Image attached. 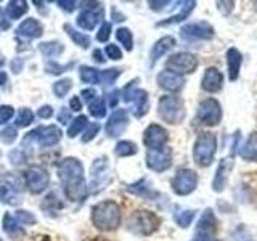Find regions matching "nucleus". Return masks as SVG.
<instances>
[{
    "instance_id": "31",
    "label": "nucleus",
    "mask_w": 257,
    "mask_h": 241,
    "mask_svg": "<svg viewBox=\"0 0 257 241\" xmlns=\"http://www.w3.org/2000/svg\"><path fill=\"white\" fill-rule=\"evenodd\" d=\"M39 50L42 52V55L47 56V58H55V56H60L64 52V45L58 42V40H50V42L40 44Z\"/></svg>"
},
{
    "instance_id": "21",
    "label": "nucleus",
    "mask_w": 257,
    "mask_h": 241,
    "mask_svg": "<svg viewBox=\"0 0 257 241\" xmlns=\"http://www.w3.org/2000/svg\"><path fill=\"white\" fill-rule=\"evenodd\" d=\"M177 45L175 39L172 36H164L161 37L159 40H156L155 45L151 47V52H150V64L153 66L155 63H158L166 53H169L172 48Z\"/></svg>"
},
{
    "instance_id": "23",
    "label": "nucleus",
    "mask_w": 257,
    "mask_h": 241,
    "mask_svg": "<svg viewBox=\"0 0 257 241\" xmlns=\"http://www.w3.org/2000/svg\"><path fill=\"white\" fill-rule=\"evenodd\" d=\"M101 20V10L96 8H84L77 16V26L84 31H93Z\"/></svg>"
},
{
    "instance_id": "13",
    "label": "nucleus",
    "mask_w": 257,
    "mask_h": 241,
    "mask_svg": "<svg viewBox=\"0 0 257 241\" xmlns=\"http://www.w3.org/2000/svg\"><path fill=\"white\" fill-rule=\"evenodd\" d=\"M198 120L203 126L214 127L222 120V106L214 98H206L198 106Z\"/></svg>"
},
{
    "instance_id": "17",
    "label": "nucleus",
    "mask_w": 257,
    "mask_h": 241,
    "mask_svg": "<svg viewBox=\"0 0 257 241\" xmlns=\"http://www.w3.org/2000/svg\"><path fill=\"white\" fill-rule=\"evenodd\" d=\"M233 164H235V161H233V153H231L228 158H223L220 163H219V167H217L215 175H214V180H212V190L215 193L223 191L225 187H227L228 175H230L231 169H233Z\"/></svg>"
},
{
    "instance_id": "45",
    "label": "nucleus",
    "mask_w": 257,
    "mask_h": 241,
    "mask_svg": "<svg viewBox=\"0 0 257 241\" xmlns=\"http://www.w3.org/2000/svg\"><path fill=\"white\" fill-rule=\"evenodd\" d=\"M15 219L18 220L20 225H32V223H36V215L31 214L29 211H24V209L16 211Z\"/></svg>"
},
{
    "instance_id": "52",
    "label": "nucleus",
    "mask_w": 257,
    "mask_h": 241,
    "mask_svg": "<svg viewBox=\"0 0 257 241\" xmlns=\"http://www.w3.org/2000/svg\"><path fill=\"white\" fill-rule=\"evenodd\" d=\"M56 4H58V7H61L64 12H74L77 5L74 0H58Z\"/></svg>"
},
{
    "instance_id": "10",
    "label": "nucleus",
    "mask_w": 257,
    "mask_h": 241,
    "mask_svg": "<svg viewBox=\"0 0 257 241\" xmlns=\"http://www.w3.org/2000/svg\"><path fill=\"white\" fill-rule=\"evenodd\" d=\"M198 64L199 61L196 55L188 53V52H179L167 60L166 66L169 71L177 72V74L182 76V74H191V72H195Z\"/></svg>"
},
{
    "instance_id": "19",
    "label": "nucleus",
    "mask_w": 257,
    "mask_h": 241,
    "mask_svg": "<svg viewBox=\"0 0 257 241\" xmlns=\"http://www.w3.org/2000/svg\"><path fill=\"white\" fill-rule=\"evenodd\" d=\"M0 201L8 206H16L21 201L20 187L10 179H0Z\"/></svg>"
},
{
    "instance_id": "28",
    "label": "nucleus",
    "mask_w": 257,
    "mask_h": 241,
    "mask_svg": "<svg viewBox=\"0 0 257 241\" xmlns=\"http://www.w3.org/2000/svg\"><path fill=\"white\" fill-rule=\"evenodd\" d=\"M183 7H180V12L171 16V18H167L164 21H159L156 26H171V24H175V23H182L183 20H187L188 16L191 15V12L195 10L196 7V2H183L182 4Z\"/></svg>"
},
{
    "instance_id": "50",
    "label": "nucleus",
    "mask_w": 257,
    "mask_h": 241,
    "mask_svg": "<svg viewBox=\"0 0 257 241\" xmlns=\"http://www.w3.org/2000/svg\"><path fill=\"white\" fill-rule=\"evenodd\" d=\"M71 117H72V112L68 108H61L58 112V123L60 124H69L71 123Z\"/></svg>"
},
{
    "instance_id": "44",
    "label": "nucleus",
    "mask_w": 257,
    "mask_h": 241,
    "mask_svg": "<svg viewBox=\"0 0 257 241\" xmlns=\"http://www.w3.org/2000/svg\"><path fill=\"white\" fill-rule=\"evenodd\" d=\"M100 132V124L98 123H88V126L85 127L84 135H82V143H88L92 142L96 135Z\"/></svg>"
},
{
    "instance_id": "59",
    "label": "nucleus",
    "mask_w": 257,
    "mask_h": 241,
    "mask_svg": "<svg viewBox=\"0 0 257 241\" xmlns=\"http://www.w3.org/2000/svg\"><path fill=\"white\" fill-rule=\"evenodd\" d=\"M8 28H10V21H8V18H7L5 12L2 10V8H0V29L7 31Z\"/></svg>"
},
{
    "instance_id": "24",
    "label": "nucleus",
    "mask_w": 257,
    "mask_h": 241,
    "mask_svg": "<svg viewBox=\"0 0 257 241\" xmlns=\"http://www.w3.org/2000/svg\"><path fill=\"white\" fill-rule=\"evenodd\" d=\"M16 34L26 39H39L44 34V28L37 20L34 18H28L24 20L18 28H16Z\"/></svg>"
},
{
    "instance_id": "32",
    "label": "nucleus",
    "mask_w": 257,
    "mask_h": 241,
    "mask_svg": "<svg viewBox=\"0 0 257 241\" xmlns=\"http://www.w3.org/2000/svg\"><path fill=\"white\" fill-rule=\"evenodd\" d=\"M137 151H139V147H137V145L134 142H131V140H120L114 147V153H116V156H119V158L134 156V155H137Z\"/></svg>"
},
{
    "instance_id": "8",
    "label": "nucleus",
    "mask_w": 257,
    "mask_h": 241,
    "mask_svg": "<svg viewBox=\"0 0 257 241\" xmlns=\"http://www.w3.org/2000/svg\"><path fill=\"white\" fill-rule=\"evenodd\" d=\"M111 180V166L108 163L106 156H100L93 161L90 167V185L88 190L90 193H98L101 191Z\"/></svg>"
},
{
    "instance_id": "38",
    "label": "nucleus",
    "mask_w": 257,
    "mask_h": 241,
    "mask_svg": "<svg viewBox=\"0 0 257 241\" xmlns=\"http://www.w3.org/2000/svg\"><path fill=\"white\" fill-rule=\"evenodd\" d=\"M195 215H196V211H193V209H187V211H180V212H177L174 215V219L177 222V225L182 228H188L193 219H195Z\"/></svg>"
},
{
    "instance_id": "30",
    "label": "nucleus",
    "mask_w": 257,
    "mask_h": 241,
    "mask_svg": "<svg viewBox=\"0 0 257 241\" xmlns=\"http://www.w3.org/2000/svg\"><path fill=\"white\" fill-rule=\"evenodd\" d=\"M64 31H66V34L69 36V39L77 47H80V48H88V47H90V37H88L85 32H80V31L74 29V28L71 26V24H64Z\"/></svg>"
},
{
    "instance_id": "47",
    "label": "nucleus",
    "mask_w": 257,
    "mask_h": 241,
    "mask_svg": "<svg viewBox=\"0 0 257 241\" xmlns=\"http://www.w3.org/2000/svg\"><path fill=\"white\" fill-rule=\"evenodd\" d=\"M104 53H106L108 58L114 60V61H117V60L122 58V50H120V48H119L116 44H109V45H106V48H104Z\"/></svg>"
},
{
    "instance_id": "18",
    "label": "nucleus",
    "mask_w": 257,
    "mask_h": 241,
    "mask_svg": "<svg viewBox=\"0 0 257 241\" xmlns=\"http://www.w3.org/2000/svg\"><path fill=\"white\" fill-rule=\"evenodd\" d=\"M222 85H223V74L222 72L211 66L204 71L203 74V80H201V87L203 90L209 92V93H217L222 90Z\"/></svg>"
},
{
    "instance_id": "2",
    "label": "nucleus",
    "mask_w": 257,
    "mask_h": 241,
    "mask_svg": "<svg viewBox=\"0 0 257 241\" xmlns=\"http://www.w3.org/2000/svg\"><path fill=\"white\" fill-rule=\"evenodd\" d=\"M92 222L96 228L103 231L117 230L119 225L122 223V211L116 201H101L92 209Z\"/></svg>"
},
{
    "instance_id": "64",
    "label": "nucleus",
    "mask_w": 257,
    "mask_h": 241,
    "mask_svg": "<svg viewBox=\"0 0 257 241\" xmlns=\"http://www.w3.org/2000/svg\"><path fill=\"white\" fill-rule=\"evenodd\" d=\"M212 241H217V239H212Z\"/></svg>"
},
{
    "instance_id": "49",
    "label": "nucleus",
    "mask_w": 257,
    "mask_h": 241,
    "mask_svg": "<svg viewBox=\"0 0 257 241\" xmlns=\"http://www.w3.org/2000/svg\"><path fill=\"white\" fill-rule=\"evenodd\" d=\"M10 159H12V164L15 166H20L26 163V158H24V153L21 150H15L10 153Z\"/></svg>"
},
{
    "instance_id": "58",
    "label": "nucleus",
    "mask_w": 257,
    "mask_h": 241,
    "mask_svg": "<svg viewBox=\"0 0 257 241\" xmlns=\"http://www.w3.org/2000/svg\"><path fill=\"white\" fill-rule=\"evenodd\" d=\"M23 64H24V61L21 60V58H15L12 63H10V66H12V71L15 72V74H18V72L23 69Z\"/></svg>"
},
{
    "instance_id": "34",
    "label": "nucleus",
    "mask_w": 257,
    "mask_h": 241,
    "mask_svg": "<svg viewBox=\"0 0 257 241\" xmlns=\"http://www.w3.org/2000/svg\"><path fill=\"white\" fill-rule=\"evenodd\" d=\"M88 111H90V114L96 119H101L106 116V104H104L103 96L98 95L92 103H88Z\"/></svg>"
},
{
    "instance_id": "27",
    "label": "nucleus",
    "mask_w": 257,
    "mask_h": 241,
    "mask_svg": "<svg viewBox=\"0 0 257 241\" xmlns=\"http://www.w3.org/2000/svg\"><path fill=\"white\" fill-rule=\"evenodd\" d=\"M127 191L132 193V195H135V196H142V198H147V199H155L158 196V193L151 188V185L145 179L139 180L137 183L128 185Z\"/></svg>"
},
{
    "instance_id": "43",
    "label": "nucleus",
    "mask_w": 257,
    "mask_h": 241,
    "mask_svg": "<svg viewBox=\"0 0 257 241\" xmlns=\"http://www.w3.org/2000/svg\"><path fill=\"white\" fill-rule=\"evenodd\" d=\"M16 139H18V132H16V127H5L4 131H0V142L5 145H12Z\"/></svg>"
},
{
    "instance_id": "56",
    "label": "nucleus",
    "mask_w": 257,
    "mask_h": 241,
    "mask_svg": "<svg viewBox=\"0 0 257 241\" xmlns=\"http://www.w3.org/2000/svg\"><path fill=\"white\" fill-rule=\"evenodd\" d=\"M172 2H167V0H164V2H148V5H150V8L151 10H155V12H161V10H164V8L167 7V5H171Z\"/></svg>"
},
{
    "instance_id": "41",
    "label": "nucleus",
    "mask_w": 257,
    "mask_h": 241,
    "mask_svg": "<svg viewBox=\"0 0 257 241\" xmlns=\"http://www.w3.org/2000/svg\"><path fill=\"white\" fill-rule=\"evenodd\" d=\"M72 66H74V61L72 63H68V64H58L56 61H47L45 63V71L48 74H53V76H60L63 72L69 71Z\"/></svg>"
},
{
    "instance_id": "48",
    "label": "nucleus",
    "mask_w": 257,
    "mask_h": 241,
    "mask_svg": "<svg viewBox=\"0 0 257 241\" xmlns=\"http://www.w3.org/2000/svg\"><path fill=\"white\" fill-rule=\"evenodd\" d=\"M15 114V109L10 104H4V106H0V126L2 124H7L8 120H10Z\"/></svg>"
},
{
    "instance_id": "20",
    "label": "nucleus",
    "mask_w": 257,
    "mask_h": 241,
    "mask_svg": "<svg viewBox=\"0 0 257 241\" xmlns=\"http://www.w3.org/2000/svg\"><path fill=\"white\" fill-rule=\"evenodd\" d=\"M156 80H158L159 87L164 88V90H167V92H179L180 88L183 87V84H185L183 76L177 74V72L169 71V69L161 71L158 74V77H156Z\"/></svg>"
},
{
    "instance_id": "63",
    "label": "nucleus",
    "mask_w": 257,
    "mask_h": 241,
    "mask_svg": "<svg viewBox=\"0 0 257 241\" xmlns=\"http://www.w3.org/2000/svg\"><path fill=\"white\" fill-rule=\"evenodd\" d=\"M4 64H5V58H4V56H2V55H0V68H2V66H4Z\"/></svg>"
},
{
    "instance_id": "40",
    "label": "nucleus",
    "mask_w": 257,
    "mask_h": 241,
    "mask_svg": "<svg viewBox=\"0 0 257 241\" xmlns=\"http://www.w3.org/2000/svg\"><path fill=\"white\" fill-rule=\"evenodd\" d=\"M4 230H5L7 235H12V236L18 235V233L21 231L18 220H16L12 214H5L4 215Z\"/></svg>"
},
{
    "instance_id": "33",
    "label": "nucleus",
    "mask_w": 257,
    "mask_h": 241,
    "mask_svg": "<svg viewBox=\"0 0 257 241\" xmlns=\"http://www.w3.org/2000/svg\"><path fill=\"white\" fill-rule=\"evenodd\" d=\"M88 126V119L87 116H77L76 119H72V123L68 129V137L69 139H74L79 134H82L85 131V127Z\"/></svg>"
},
{
    "instance_id": "57",
    "label": "nucleus",
    "mask_w": 257,
    "mask_h": 241,
    "mask_svg": "<svg viewBox=\"0 0 257 241\" xmlns=\"http://www.w3.org/2000/svg\"><path fill=\"white\" fill-rule=\"evenodd\" d=\"M69 108L72 111H80V109H82V101H80L79 96H72V98L69 100Z\"/></svg>"
},
{
    "instance_id": "62",
    "label": "nucleus",
    "mask_w": 257,
    "mask_h": 241,
    "mask_svg": "<svg viewBox=\"0 0 257 241\" xmlns=\"http://www.w3.org/2000/svg\"><path fill=\"white\" fill-rule=\"evenodd\" d=\"M5 82H7V74L4 71H0V87H2Z\"/></svg>"
},
{
    "instance_id": "61",
    "label": "nucleus",
    "mask_w": 257,
    "mask_h": 241,
    "mask_svg": "<svg viewBox=\"0 0 257 241\" xmlns=\"http://www.w3.org/2000/svg\"><path fill=\"white\" fill-rule=\"evenodd\" d=\"M93 60H95V61H98V63H104V61H106V58H103L101 50H95V52H93Z\"/></svg>"
},
{
    "instance_id": "16",
    "label": "nucleus",
    "mask_w": 257,
    "mask_h": 241,
    "mask_svg": "<svg viewBox=\"0 0 257 241\" xmlns=\"http://www.w3.org/2000/svg\"><path fill=\"white\" fill-rule=\"evenodd\" d=\"M127 126H128V112H127V109H116L109 116L104 131H106V135L111 137V139H117V137H120L124 134Z\"/></svg>"
},
{
    "instance_id": "46",
    "label": "nucleus",
    "mask_w": 257,
    "mask_h": 241,
    "mask_svg": "<svg viewBox=\"0 0 257 241\" xmlns=\"http://www.w3.org/2000/svg\"><path fill=\"white\" fill-rule=\"evenodd\" d=\"M111 29H112L111 23L104 21L100 26L98 32H96V40H98V42H108L109 37H111Z\"/></svg>"
},
{
    "instance_id": "51",
    "label": "nucleus",
    "mask_w": 257,
    "mask_h": 241,
    "mask_svg": "<svg viewBox=\"0 0 257 241\" xmlns=\"http://www.w3.org/2000/svg\"><path fill=\"white\" fill-rule=\"evenodd\" d=\"M233 7H235V2H217V8H219L220 13L225 16L233 12Z\"/></svg>"
},
{
    "instance_id": "7",
    "label": "nucleus",
    "mask_w": 257,
    "mask_h": 241,
    "mask_svg": "<svg viewBox=\"0 0 257 241\" xmlns=\"http://www.w3.org/2000/svg\"><path fill=\"white\" fill-rule=\"evenodd\" d=\"M139 79L131 80L122 90V100L125 103H134V116L135 117H143L150 109V98L147 90L137 87Z\"/></svg>"
},
{
    "instance_id": "29",
    "label": "nucleus",
    "mask_w": 257,
    "mask_h": 241,
    "mask_svg": "<svg viewBox=\"0 0 257 241\" xmlns=\"http://www.w3.org/2000/svg\"><path fill=\"white\" fill-rule=\"evenodd\" d=\"M29 10L28 7V2H24V0H12V2H8L7 7H5V15L7 18L10 20H20L23 15H26Z\"/></svg>"
},
{
    "instance_id": "1",
    "label": "nucleus",
    "mask_w": 257,
    "mask_h": 241,
    "mask_svg": "<svg viewBox=\"0 0 257 241\" xmlns=\"http://www.w3.org/2000/svg\"><path fill=\"white\" fill-rule=\"evenodd\" d=\"M58 179L71 201H80L87 193L84 166L77 158H64L58 166Z\"/></svg>"
},
{
    "instance_id": "12",
    "label": "nucleus",
    "mask_w": 257,
    "mask_h": 241,
    "mask_svg": "<svg viewBox=\"0 0 257 241\" xmlns=\"http://www.w3.org/2000/svg\"><path fill=\"white\" fill-rule=\"evenodd\" d=\"M24 183H26V187L31 193L39 195V193H44L48 188V185H50V175H48L47 169L40 166H32L24 174Z\"/></svg>"
},
{
    "instance_id": "35",
    "label": "nucleus",
    "mask_w": 257,
    "mask_h": 241,
    "mask_svg": "<svg viewBox=\"0 0 257 241\" xmlns=\"http://www.w3.org/2000/svg\"><path fill=\"white\" fill-rule=\"evenodd\" d=\"M120 76V71L117 68H111V69H104L98 72V84L101 85H112Z\"/></svg>"
},
{
    "instance_id": "4",
    "label": "nucleus",
    "mask_w": 257,
    "mask_h": 241,
    "mask_svg": "<svg viewBox=\"0 0 257 241\" xmlns=\"http://www.w3.org/2000/svg\"><path fill=\"white\" fill-rule=\"evenodd\" d=\"M158 114L167 124H180L185 119V106L179 96L164 95L158 101Z\"/></svg>"
},
{
    "instance_id": "53",
    "label": "nucleus",
    "mask_w": 257,
    "mask_h": 241,
    "mask_svg": "<svg viewBox=\"0 0 257 241\" xmlns=\"http://www.w3.org/2000/svg\"><path fill=\"white\" fill-rule=\"evenodd\" d=\"M82 96H84L85 103H92L96 98V96H98V93H96L95 88H84V90H82Z\"/></svg>"
},
{
    "instance_id": "3",
    "label": "nucleus",
    "mask_w": 257,
    "mask_h": 241,
    "mask_svg": "<svg viewBox=\"0 0 257 241\" xmlns=\"http://www.w3.org/2000/svg\"><path fill=\"white\" fill-rule=\"evenodd\" d=\"M217 153V137L211 132H203L198 135V139L193 147V158L195 163L201 167H207L212 164Z\"/></svg>"
},
{
    "instance_id": "6",
    "label": "nucleus",
    "mask_w": 257,
    "mask_h": 241,
    "mask_svg": "<svg viewBox=\"0 0 257 241\" xmlns=\"http://www.w3.org/2000/svg\"><path fill=\"white\" fill-rule=\"evenodd\" d=\"M159 227V217L151 211H135L127 219V228L135 235L148 236Z\"/></svg>"
},
{
    "instance_id": "54",
    "label": "nucleus",
    "mask_w": 257,
    "mask_h": 241,
    "mask_svg": "<svg viewBox=\"0 0 257 241\" xmlns=\"http://www.w3.org/2000/svg\"><path fill=\"white\" fill-rule=\"evenodd\" d=\"M39 117H42V119H50L53 116V108L50 106V104H45V106H42L39 109Z\"/></svg>"
},
{
    "instance_id": "36",
    "label": "nucleus",
    "mask_w": 257,
    "mask_h": 241,
    "mask_svg": "<svg viewBox=\"0 0 257 241\" xmlns=\"http://www.w3.org/2000/svg\"><path fill=\"white\" fill-rule=\"evenodd\" d=\"M98 69L92 66H80L79 68V76L85 84H98Z\"/></svg>"
},
{
    "instance_id": "42",
    "label": "nucleus",
    "mask_w": 257,
    "mask_h": 241,
    "mask_svg": "<svg viewBox=\"0 0 257 241\" xmlns=\"http://www.w3.org/2000/svg\"><path fill=\"white\" fill-rule=\"evenodd\" d=\"M34 123V112L29 108H23L18 112V117H16V126L18 127H28Z\"/></svg>"
},
{
    "instance_id": "15",
    "label": "nucleus",
    "mask_w": 257,
    "mask_h": 241,
    "mask_svg": "<svg viewBox=\"0 0 257 241\" xmlns=\"http://www.w3.org/2000/svg\"><path fill=\"white\" fill-rule=\"evenodd\" d=\"M169 140L167 131L159 124H150L143 132V143L148 150H161Z\"/></svg>"
},
{
    "instance_id": "25",
    "label": "nucleus",
    "mask_w": 257,
    "mask_h": 241,
    "mask_svg": "<svg viewBox=\"0 0 257 241\" xmlns=\"http://www.w3.org/2000/svg\"><path fill=\"white\" fill-rule=\"evenodd\" d=\"M241 64H243V55L239 53L238 48L231 47L227 50V68L230 80H236L239 77Z\"/></svg>"
},
{
    "instance_id": "11",
    "label": "nucleus",
    "mask_w": 257,
    "mask_h": 241,
    "mask_svg": "<svg viewBox=\"0 0 257 241\" xmlns=\"http://www.w3.org/2000/svg\"><path fill=\"white\" fill-rule=\"evenodd\" d=\"M180 37L185 42H199V40H211L214 37V28L207 21L188 23L180 29Z\"/></svg>"
},
{
    "instance_id": "55",
    "label": "nucleus",
    "mask_w": 257,
    "mask_h": 241,
    "mask_svg": "<svg viewBox=\"0 0 257 241\" xmlns=\"http://www.w3.org/2000/svg\"><path fill=\"white\" fill-rule=\"evenodd\" d=\"M117 101H119V90H111L109 93H108V104L111 108H116L117 106Z\"/></svg>"
},
{
    "instance_id": "14",
    "label": "nucleus",
    "mask_w": 257,
    "mask_h": 241,
    "mask_svg": "<svg viewBox=\"0 0 257 241\" xmlns=\"http://www.w3.org/2000/svg\"><path fill=\"white\" fill-rule=\"evenodd\" d=\"M147 166L155 172H164L172 166V150L164 147L161 150H148Z\"/></svg>"
},
{
    "instance_id": "26",
    "label": "nucleus",
    "mask_w": 257,
    "mask_h": 241,
    "mask_svg": "<svg viewBox=\"0 0 257 241\" xmlns=\"http://www.w3.org/2000/svg\"><path fill=\"white\" fill-rule=\"evenodd\" d=\"M238 155L244 161H251V163L257 161V132H252L247 137L246 142L239 147Z\"/></svg>"
},
{
    "instance_id": "22",
    "label": "nucleus",
    "mask_w": 257,
    "mask_h": 241,
    "mask_svg": "<svg viewBox=\"0 0 257 241\" xmlns=\"http://www.w3.org/2000/svg\"><path fill=\"white\" fill-rule=\"evenodd\" d=\"M217 233V219L212 212V209H206L201 215V219L198 222L196 227V235H203V236H211L214 238Z\"/></svg>"
},
{
    "instance_id": "5",
    "label": "nucleus",
    "mask_w": 257,
    "mask_h": 241,
    "mask_svg": "<svg viewBox=\"0 0 257 241\" xmlns=\"http://www.w3.org/2000/svg\"><path fill=\"white\" fill-rule=\"evenodd\" d=\"M63 132L58 126H45V127H37L36 131L29 132L26 137H24L23 145L24 147H34V145H39V147H55L61 142Z\"/></svg>"
},
{
    "instance_id": "39",
    "label": "nucleus",
    "mask_w": 257,
    "mask_h": 241,
    "mask_svg": "<svg viewBox=\"0 0 257 241\" xmlns=\"http://www.w3.org/2000/svg\"><path fill=\"white\" fill-rule=\"evenodd\" d=\"M71 88H72V80L64 77V79L56 80L53 84V93L58 96V98H63V96H66L69 93Z\"/></svg>"
},
{
    "instance_id": "9",
    "label": "nucleus",
    "mask_w": 257,
    "mask_h": 241,
    "mask_svg": "<svg viewBox=\"0 0 257 241\" xmlns=\"http://www.w3.org/2000/svg\"><path fill=\"white\" fill-rule=\"evenodd\" d=\"M171 187L175 195L187 196L198 187V174L191 169H179L171 182Z\"/></svg>"
},
{
    "instance_id": "60",
    "label": "nucleus",
    "mask_w": 257,
    "mask_h": 241,
    "mask_svg": "<svg viewBox=\"0 0 257 241\" xmlns=\"http://www.w3.org/2000/svg\"><path fill=\"white\" fill-rule=\"evenodd\" d=\"M111 15H112V20H114V21H124L125 20V16L124 15H120V13H117V10H116V8L114 7H112L111 8Z\"/></svg>"
},
{
    "instance_id": "37",
    "label": "nucleus",
    "mask_w": 257,
    "mask_h": 241,
    "mask_svg": "<svg viewBox=\"0 0 257 241\" xmlns=\"http://www.w3.org/2000/svg\"><path fill=\"white\" fill-rule=\"evenodd\" d=\"M116 37L120 44L124 45V48L127 52H131L134 48V36H132V31L128 28H119L116 31Z\"/></svg>"
}]
</instances>
